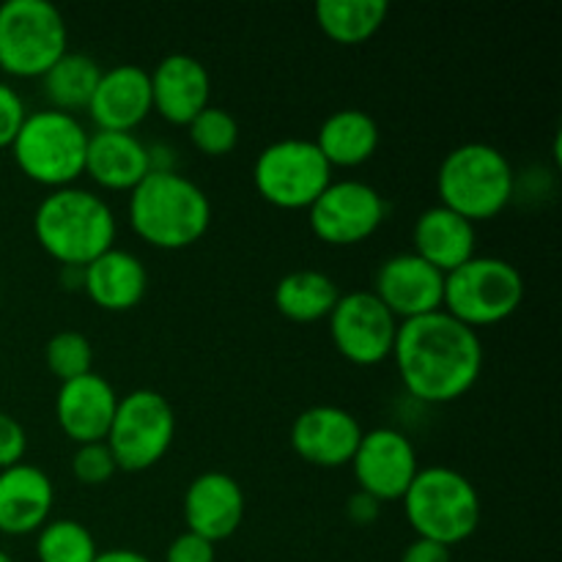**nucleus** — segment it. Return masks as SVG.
Listing matches in <instances>:
<instances>
[{"label": "nucleus", "instance_id": "nucleus-1", "mask_svg": "<svg viewBox=\"0 0 562 562\" xmlns=\"http://www.w3.org/2000/svg\"><path fill=\"white\" fill-rule=\"evenodd\" d=\"M406 393L420 404H453L483 373V340L445 311L398 324L393 357Z\"/></svg>", "mask_w": 562, "mask_h": 562}, {"label": "nucleus", "instance_id": "nucleus-2", "mask_svg": "<svg viewBox=\"0 0 562 562\" xmlns=\"http://www.w3.org/2000/svg\"><path fill=\"white\" fill-rule=\"evenodd\" d=\"M126 217L135 236L154 250H187L206 236L212 201L201 184L179 170H151L130 192Z\"/></svg>", "mask_w": 562, "mask_h": 562}, {"label": "nucleus", "instance_id": "nucleus-3", "mask_svg": "<svg viewBox=\"0 0 562 562\" xmlns=\"http://www.w3.org/2000/svg\"><path fill=\"white\" fill-rule=\"evenodd\" d=\"M33 236L60 269H82L115 247L119 220L99 192L75 184L49 190L38 201Z\"/></svg>", "mask_w": 562, "mask_h": 562}, {"label": "nucleus", "instance_id": "nucleus-4", "mask_svg": "<svg viewBox=\"0 0 562 562\" xmlns=\"http://www.w3.org/2000/svg\"><path fill=\"white\" fill-rule=\"evenodd\" d=\"M439 206L472 225L494 220L516 198V170L492 143H461L450 148L437 170Z\"/></svg>", "mask_w": 562, "mask_h": 562}, {"label": "nucleus", "instance_id": "nucleus-5", "mask_svg": "<svg viewBox=\"0 0 562 562\" xmlns=\"http://www.w3.org/2000/svg\"><path fill=\"white\" fill-rule=\"evenodd\" d=\"M404 514L417 538L453 549L481 527V494L453 467L434 464L415 475L404 494Z\"/></svg>", "mask_w": 562, "mask_h": 562}, {"label": "nucleus", "instance_id": "nucleus-6", "mask_svg": "<svg viewBox=\"0 0 562 562\" xmlns=\"http://www.w3.org/2000/svg\"><path fill=\"white\" fill-rule=\"evenodd\" d=\"M91 132L80 115L42 108L27 113L11 143V157L27 181L47 190L75 187L86 176V151Z\"/></svg>", "mask_w": 562, "mask_h": 562}, {"label": "nucleus", "instance_id": "nucleus-7", "mask_svg": "<svg viewBox=\"0 0 562 562\" xmlns=\"http://www.w3.org/2000/svg\"><path fill=\"white\" fill-rule=\"evenodd\" d=\"M525 294V274L516 263L497 256H475L445 274L442 311L477 333L519 313Z\"/></svg>", "mask_w": 562, "mask_h": 562}, {"label": "nucleus", "instance_id": "nucleus-8", "mask_svg": "<svg viewBox=\"0 0 562 562\" xmlns=\"http://www.w3.org/2000/svg\"><path fill=\"white\" fill-rule=\"evenodd\" d=\"M69 53V27L49 0H5L0 5V71L42 80Z\"/></svg>", "mask_w": 562, "mask_h": 562}, {"label": "nucleus", "instance_id": "nucleus-9", "mask_svg": "<svg viewBox=\"0 0 562 562\" xmlns=\"http://www.w3.org/2000/svg\"><path fill=\"white\" fill-rule=\"evenodd\" d=\"M333 181V168L307 137H283L261 148L252 162L258 195L283 212H307Z\"/></svg>", "mask_w": 562, "mask_h": 562}, {"label": "nucleus", "instance_id": "nucleus-10", "mask_svg": "<svg viewBox=\"0 0 562 562\" xmlns=\"http://www.w3.org/2000/svg\"><path fill=\"white\" fill-rule=\"evenodd\" d=\"M176 439V412L157 390L121 395L104 445L124 472H146L170 453Z\"/></svg>", "mask_w": 562, "mask_h": 562}, {"label": "nucleus", "instance_id": "nucleus-11", "mask_svg": "<svg viewBox=\"0 0 562 562\" xmlns=\"http://www.w3.org/2000/svg\"><path fill=\"white\" fill-rule=\"evenodd\" d=\"M387 220V201L360 179H333L307 209L313 236L329 247H355L371 239Z\"/></svg>", "mask_w": 562, "mask_h": 562}, {"label": "nucleus", "instance_id": "nucleus-12", "mask_svg": "<svg viewBox=\"0 0 562 562\" xmlns=\"http://www.w3.org/2000/svg\"><path fill=\"white\" fill-rule=\"evenodd\" d=\"M335 351L357 368H376L393 357L398 318L376 300L373 291L340 294L327 318Z\"/></svg>", "mask_w": 562, "mask_h": 562}, {"label": "nucleus", "instance_id": "nucleus-13", "mask_svg": "<svg viewBox=\"0 0 562 562\" xmlns=\"http://www.w3.org/2000/svg\"><path fill=\"white\" fill-rule=\"evenodd\" d=\"M357 492L379 499V503H401L406 488L420 472L417 450L412 439L398 428H371L362 434L355 456H351Z\"/></svg>", "mask_w": 562, "mask_h": 562}, {"label": "nucleus", "instance_id": "nucleus-14", "mask_svg": "<svg viewBox=\"0 0 562 562\" xmlns=\"http://www.w3.org/2000/svg\"><path fill=\"white\" fill-rule=\"evenodd\" d=\"M371 291L398 322H412L442 311L445 274L415 252H398L382 261Z\"/></svg>", "mask_w": 562, "mask_h": 562}, {"label": "nucleus", "instance_id": "nucleus-15", "mask_svg": "<svg viewBox=\"0 0 562 562\" xmlns=\"http://www.w3.org/2000/svg\"><path fill=\"white\" fill-rule=\"evenodd\" d=\"M362 426L349 409L333 404H318L300 412L291 423L289 442L302 461L322 470H338L351 464L357 445L362 439Z\"/></svg>", "mask_w": 562, "mask_h": 562}, {"label": "nucleus", "instance_id": "nucleus-16", "mask_svg": "<svg viewBox=\"0 0 562 562\" xmlns=\"http://www.w3.org/2000/svg\"><path fill=\"white\" fill-rule=\"evenodd\" d=\"M151 110L173 126H190L198 113L212 104V75L187 53H170L148 71Z\"/></svg>", "mask_w": 562, "mask_h": 562}, {"label": "nucleus", "instance_id": "nucleus-17", "mask_svg": "<svg viewBox=\"0 0 562 562\" xmlns=\"http://www.w3.org/2000/svg\"><path fill=\"white\" fill-rule=\"evenodd\" d=\"M119 398L113 384L102 373L91 371L60 384L55 395V420L64 437L75 445L104 442Z\"/></svg>", "mask_w": 562, "mask_h": 562}, {"label": "nucleus", "instance_id": "nucleus-18", "mask_svg": "<svg viewBox=\"0 0 562 562\" xmlns=\"http://www.w3.org/2000/svg\"><path fill=\"white\" fill-rule=\"evenodd\" d=\"M181 505H184L187 532H195L209 543L231 538L245 519V492H241L239 481L220 470H209L192 477Z\"/></svg>", "mask_w": 562, "mask_h": 562}, {"label": "nucleus", "instance_id": "nucleus-19", "mask_svg": "<svg viewBox=\"0 0 562 562\" xmlns=\"http://www.w3.org/2000/svg\"><path fill=\"white\" fill-rule=\"evenodd\" d=\"M86 113L99 132H135L154 113L148 71L137 64L102 69Z\"/></svg>", "mask_w": 562, "mask_h": 562}, {"label": "nucleus", "instance_id": "nucleus-20", "mask_svg": "<svg viewBox=\"0 0 562 562\" xmlns=\"http://www.w3.org/2000/svg\"><path fill=\"white\" fill-rule=\"evenodd\" d=\"M55 486L36 464L9 467L0 472V532L11 538L33 536L53 516Z\"/></svg>", "mask_w": 562, "mask_h": 562}, {"label": "nucleus", "instance_id": "nucleus-21", "mask_svg": "<svg viewBox=\"0 0 562 562\" xmlns=\"http://www.w3.org/2000/svg\"><path fill=\"white\" fill-rule=\"evenodd\" d=\"M151 173V154L135 132H91L86 176L108 192H132Z\"/></svg>", "mask_w": 562, "mask_h": 562}, {"label": "nucleus", "instance_id": "nucleus-22", "mask_svg": "<svg viewBox=\"0 0 562 562\" xmlns=\"http://www.w3.org/2000/svg\"><path fill=\"white\" fill-rule=\"evenodd\" d=\"M82 291L104 313H126L143 302L148 291L146 263L130 250L110 247L82 267Z\"/></svg>", "mask_w": 562, "mask_h": 562}, {"label": "nucleus", "instance_id": "nucleus-23", "mask_svg": "<svg viewBox=\"0 0 562 562\" xmlns=\"http://www.w3.org/2000/svg\"><path fill=\"white\" fill-rule=\"evenodd\" d=\"M412 245L415 256L431 263L442 274H450L477 256V228L461 214L445 206H428L417 214L412 225Z\"/></svg>", "mask_w": 562, "mask_h": 562}, {"label": "nucleus", "instance_id": "nucleus-24", "mask_svg": "<svg viewBox=\"0 0 562 562\" xmlns=\"http://www.w3.org/2000/svg\"><path fill=\"white\" fill-rule=\"evenodd\" d=\"M379 140H382V135H379L376 119L357 108L329 113L318 126L316 137H313V143H316V148L333 170L360 168V165L371 162Z\"/></svg>", "mask_w": 562, "mask_h": 562}, {"label": "nucleus", "instance_id": "nucleus-25", "mask_svg": "<svg viewBox=\"0 0 562 562\" xmlns=\"http://www.w3.org/2000/svg\"><path fill=\"white\" fill-rule=\"evenodd\" d=\"M338 300V283L318 269H296L283 274L274 285V307L294 324L327 322Z\"/></svg>", "mask_w": 562, "mask_h": 562}, {"label": "nucleus", "instance_id": "nucleus-26", "mask_svg": "<svg viewBox=\"0 0 562 562\" xmlns=\"http://www.w3.org/2000/svg\"><path fill=\"white\" fill-rule=\"evenodd\" d=\"M390 14V5L384 0H318L313 5L316 25L329 42L344 44H366L368 38L382 31L384 20Z\"/></svg>", "mask_w": 562, "mask_h": 562}, {"label": "nucleus", "instance_id": "nucleus-27", "mask_svg": "<svg viewBox=\"0 0 562 562\" xmlns=\"http://www.w3.org/2000/svg\"><path fill=\"white\" fill-rule=\"evenodd\" d=\"M102 77V66L97 58L86 53H66L47 75L42 77L47 108L60 110V113L77 115L88 110L97 82Z\"/></svg>", "mask_w": 562, "mask_h": 562}, {"label": "nucleus", "instance_id": "nucleus-28", "mask_svg": "<svg viewBox=\"0 0 562 562\" xmlns=\"http://www.w3.org/2000/svg\"><path fill=\"white\" fill-rule=\"evenodd\" d=\"M97 554V538L77 519H49L36 532L38 562H93Z\"/></svg>", "mask_w": 562, "mask_h": 562}, {"label": "nucleus", "instance_id": "nucleus-29", "mask_svg": "<svg viewBox=\"0 0 562 562\" xmlns=\"http://www.w3.org/2000/svg\"><path fill=\"white\" fill-rule=\"evenodd\" d=\"M44 362L60 384L71 382L93 371V346L77 329H60L44 346Z\"/></svg>", "mask_w": 562, "mask_h": 562}, {"label": "nucleus", "instance_id": "nucleus-30", "mask_svg": "<svg viewBox=\"0 0 562 562\" xmlns=\"http://www.w3.org/2000/svg\"><path fill=\"white\" fill-rule=\"evenodd\" d=\"M190 140L203 157H225L239 146V121L225 108L209 104L190 121Z\"/></svg>", "mask_w": 562, "mask_h": 562}, {"label": "nucleus", "instance_id": "nucleus-31", "mask_svg": "<svg viewBox=\"0 0 562 562\" xmlns=\"http://www.w3.org/2000/svg\"><path fill=\"white\" fill-rule=\"evenodd\" d=\"M115 472H119V464L104 442L77 445V450L71 453V475L82 486H104L113 481Z\"/></svg>", "mask_w": 562, "mask_h": 562}, {"label": "nucleus", "instance_id": "nucleus-32", "mask_svg": "<svg viewBox=\"0 0 562 562\" xmlns=\"http://www.w3.org/2000/svg\"><path fill=\"white\" fill-rule=\"evenodd\" d=\"M27 108L25 99L9 82H0V148H11L16 132L25 124Z\"/></svg>", "mask_w": 562, "mask_h": 562}, {"label": "nucleus", "instance_id": "nucleus-33", "mask_svg": "<svg viewBox=\"0 0 562 562\" xmlns=\"http://www.w3.org/2000/svg\"><path fill=\"white\" fill-rule=\"evenodd\" d=\"M27 453V434L16 417L0 412V472L22 464Z\"/></svg>", "mask_w": 562, "mask_h": 562}, {"label": "nucleus", "instance_id": "nucleus-34", "mask_svg": "<svg viewBox=\"0 0 562 562\" xmlns=\"http://www.w3.org/2000/svg\"><path fill=\"white\" fill-rule=\"evenodd\" d=\"M214 543H209L206 538L195 536V532H181L170 541L168 552H165V562H214Z\"/></svg>", "mask_w": 562, "mask_h": 562}, {"label": "nucleus", "instance_id": "nucleus-35", "mask_svg": "<svg viewBox=\"0 0 562 562\" xmlns=\"http://www.w3.org/2000/svg\"><path fill=\"white\" fill-rule=\"evenodd\" d=\"M401 562H453V552L448 547H442V543L415 538L404 549V554H401Z\"/></svg>", "mask_w": 562, "mask_h": 562}, {"label": "nucleus", "instance_id": "nucleus-36", "mask_svg": "<svg viewBox=\"0 0 562 562\" xmlns=\"http://www.w3.org/2000/svg\"><path fill=\"white\" fill-rule=\"evenodd\" d=\"M346 514H349V519L355 521V525L371 527L373 521L382 516V503L373 497H368V494L355 492L349 497V503H346Z\"/></svg>", "mask_w": 562, "mask_h": 562}, {"label": "nucleus", "instance_id": "nucleus-37", "mask_svg": "<svg viewBox=\"0 0 562 562\" xmlns=\"http://www.w3.org/2000/svg\"><path fill=\"white\" fill-rule=\"evenodd\" d=\"M93 562H151L143 552L137 549H104V552L97 554Z\"/></svg>", "mask_w": 562, "mask_h": 562}, {"label": "nucleus", "instance_id": "nucleus-38", "mask_svg": "<svg viewBox=\"0 0 562 562\" xmlns=\"http://www.w3.org/2000/svg\"><path fill=\"white\" fill-rule=\"evenodd\" d=\"M0 562H14V558H11L9 552H3V549H0Z\"/></svg>", "mask_w": 562, "mask_h": 562}]
</instances>
